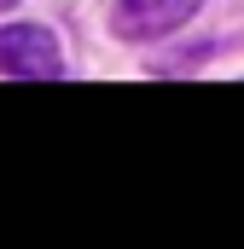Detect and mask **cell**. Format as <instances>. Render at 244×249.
<instances>
[{"label":"cell","instance_id":"obj_1","mask_svg":"<svg viewBox=\"0 0 244 249\" xmlns=\"http://www.w3.org/2000/svg\"><path fill=\"white\" fill-rule=\"evenodd\" d=\"M0 75L59 81V75H64L59 35H53V29H41V23H12V29H0Z\"/></svg>","mask_w":244,"mask_h":249},{"label":"cell","instance_id":"obj_2","mask_svg":"<svg viewBox=\"0 0 244 249\" xmlns=\"http://www.w3.org/2000/svg\"><path fill=\"white\" fill-rule=\"evenodd\" d=\"M203 0H117L111 6V29L122 41H163L175 35Z\"/></svg>","mask_w":244,"mask_h":249},{"label":"cell","instance_id":"obj_3","mask_svg":"<svg viewBox=\"0 0 244 249\" xmlns=\"http://www.w3.org/2000/svg\"><path fill=\"white\" fill-rule=\"evenodd\" d=\"M6 6H18V0H0V12H6Z\"/></svg>","mask_w":244,"mask_h":249}]
</instances>
